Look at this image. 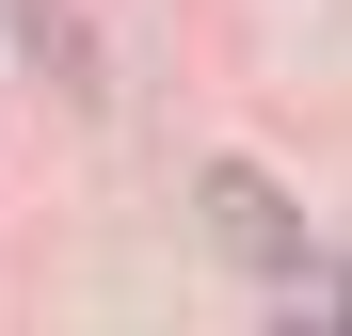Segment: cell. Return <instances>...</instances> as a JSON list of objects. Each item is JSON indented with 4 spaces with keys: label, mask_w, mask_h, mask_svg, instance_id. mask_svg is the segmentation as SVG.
Listing matches in <instances>:
<instances>
[{
    "label": "cell",
    "mask_w": 352,
    "mask_h": 336,
    "mask_svg": "<svg viewBox=\"0 0 352 336\" xmlns=\"http://www.w3.org/2000/svg\"><path fill=\"white\" fill-rule=\"evenodd\" d=\"M192 224H208V256H224V272H256V289H305V272H320L305 208H288L256 160H208V177H192Z\"/></svg>",
    "instance_id": "cell-1"
}]
</instances>
